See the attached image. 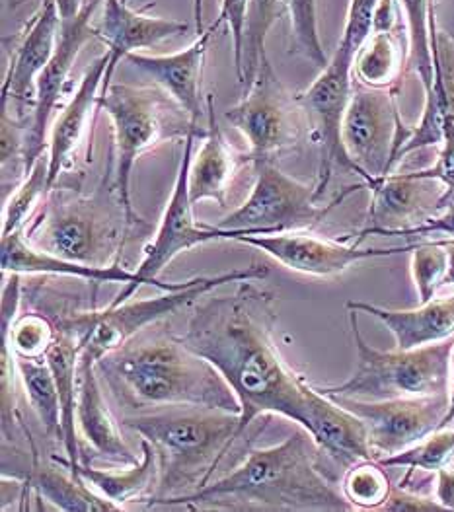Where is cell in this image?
Masks as SVG:
<instances>
[{"instance_id":"obj_37","label":"cell","mask_w":454,"mask_h":512,"mask_svg":"<svg viewBox=\"0 0 454 512\" xmlns=\"http://www.w3.org/2000/svg\"><path fill=\"white\" fill-rule=\"evenodd\" d=\"M414 174L425 180H437L443 183L447 189L443 197V205L451 201L454 193V125L449 117L445 119V139H443V145L439 147V156L435 164L425 170H417Z\"/></svg>"},{"instance_id":"obj_35","label":"cell","mask_w":454,"mask_h":512,"mask_svg":"<svg viewBox=\"0 0 454 512\" xmlns=\"http://www.w3.org/2000/svg\"><path fill=\"white\" fill-rule=\"evenodd\" d=\"M410 271L419 302H429L443 289L449 267V252L445 240H425L414 244L410 252Z\"/></svg>"},{"instance_id":"obj_26","label":"cell","mask_w":454,"mask_h":512,"mask_svg":"<svg viewBox=\"0 0 454 512\" xmlns=\"http://www.w3.org/2000/svg\"><path fill=\"white\" fill-rule=\"evenodd\" d=\"M22 489L36 491L39 499L51 503L53 509L59 511H121L119 505L94 491L82 477L75 476L65 464L57 460H53V464L41 462L36 444H32V464L28 466V472L22 474Z\"/></svg>"},{"instance_id":"obj_32","label":"cell","mask_w":454,"mask_h":512,"mask_svg":"<svg viewBox=\"0 0 454 512\" xmlns=\"http://www.w3.org/2000/svg\"><path fill=\"white\" fill-rule=\"evenodd\" d=\"M379 462L384 468H406V477L412 476L414 472L437 474L439 470L454 462L453 425L441 427L439 431L419 440L414 446L398 454L380 458Z\"/></svg>"},{"instance_id":"obj_28","label":"cell","mask_w":454,"mask_h":512,"mask_svg":"<svg viewBox=\"0 0 454 512\" xmlns=\"http://www.w3.org/2000/svg\"><path fill=\"white\" fill-rule=\"evenodd\" d=\"M16 370L22 382L26 402L36 413L45 437L53 444L63 446V423H61V400L57 382L49 363L43 359L16 357Z\"/></svg>"},{"instance_id":"obj_15","label":"cell","mask_w":454,"mask_h":512,"mask_svg":"<svg viewBox=\"0 0 454 512\" xmlns=\"http://www.w3.org/2000/svg\"><path fill=\"white\" fill-rule=\"evenodd\" d=\"M234 242L262 250L265 256L275 259L283 267L308 275L330 279L351 269L359 261L402 256L414 250V244L396 248H361V244H345L306 232H281V234H254L236 236Z\"/></svg>"},{"instance_id":"obj_23","label":"cell","mask_w":454,"mask_h":512,"mask_svg":"<svg viewBox=\"0 0 454 512\" xmlns=\"http://www.w3.org/2000/svg\"><path fill=\"white\" fill-rule=\"evenodd\" d=\"M246 164L254 162L250 160L248 152L238 154L230 148L215 117L213 96H207L205 143L191 158L190 195L193 205H199L201 201H215L227 209L230 191L234 189Z\"/></svg>"},{"instance_id":"obj_45","label":"cell","mask_w":454,"mask_h":512,"mask_svg":"<svg viewBox=\"0 0 454 512\" xmlns=\"http://www.w3.org/2000/svg\"><path fill=\"white\" fill-rule=\"evenodd\" d=\"M449 396H451V407H449V413H447V419H445V427H449V425L454 423V349L453 355H451V388H449Z\"/></svg>"},{"instance_id":"obj_42","label":"cell","mask_w":454,"mask_h":512,"mask_svg":"<svg viewBox=\"0 0 454 512\" xmlns=\"http://www.w3.org/2000/svg\"><path fill=\"white\" fill-rule=\"evenodd\" d=\"M61 18V26H69L78 20L84 0H53Z\"/></svg>"},{"instance_id":"obj_27","label":"cell","mask_w":454,"mask_h":512,"mask_svg":"<svg viewBox=\"0 0 454 512\" xmlns=\"http://www.w3.org/2000/svg\"><path fill=\"white\" fill-rule=\"evenodd\" d=\"M76 476L82 477L102 497L114 501L121 509L133 501H149L158 485V456L151 442L141 439V460L125 470H100L86 462Z\"/></svg>"},{"instance_id":"obj_25","label":"cell","mask_w":454,"mask_h":512,"mask_svg":"<svg viewBox=\"0 0 454 512\" xmlns=\"http://www.w3.org/2000/svg\"><path fill=\"white\" fill-rule=\"evenodd\" d=\"M2 275L18 273V275H61L82 279L94 285L102 283H119L121 287H129L135 283V271L125 269L121 263L110 267H92L63 257L53 256L47 252L36 250L24 236V230L2 236V252H0Z\"/></svg>"},{"instance_id":"obj_24","label":"cell","mask_w":454,"mask_h":512,"mask_svg":"<svg viewBox=\"0 0 454 512\" xmlns=\"http://www.w3.org/2000/svg\"><path fill=\"white\" fill-rule=\"evenodd\" d=\"M345 308L377 318L394 335L396 349H416L454 337V293L419 302L410 310H392L359 300H349Z\"/></svg>"},{"instance_id":"obj_6","label":"cell","mask_w":454,"mask_h":512,"mask_svg":"<svg viewBox=\"0 0 454 512\" xmlns=\"http://www.w3.org/2000/svg\"><path fill=\"white\" fill-rule=\"evenodd\" d=\"M98 111L112 119L114 176L112 191L121 203L129 230L145 224L131 201V174L135 162L168 139H186L190 117L158 86L110 84L98 96Z\"/></svg>"},{"instance_id":"obj_30","label":"cell","mask_w":454,"mask_h":512,"mask_svg":"<svg viewBox=\"0 0 454 512\" xmlns=\"http://www.w3.org/2000/svg\"><path fill=\"white\" fill-rule=\"evenodd\" d=\"M285 10H289V0H248L242 57L240 65L236 67L242 92L254 82L262 63L267 59L265 41L273 24L283 16Z\"/></svg>"},{"instance_id":"obj_7","label":"cell","mask_w":454,"mask_h":512,"mask_svg":"<svg viewBox=\"0 0 454 512\" xmlns=\"http://www.w3.org/2000/svg\"><path fill=\"white\" fill-rule=\"evenodd\" d=\"M349 312V326L357 351L353 374L336 386H316L328 398L380 402L449 394L454 337L416 349H375L359 330V312Z\"/></svg>"},{"instance_id":"obj_2","label":"cell","mask_w":454,"mask_h":512,"mask_svg":"<svg viewBox=\"0 0 454 512\" xmlns=\"http://www.w3.org/2000/svg\"><path fill=\"white\" fill-rule=\"evenodd\" d=\"M320 450L304 431L269 446L250 448L232 474L178 497L147 503V509L182 507L191 511H355L341 487L318 466Z\"/></svg>"},{"instance_id":"obj_21","label":"cell","mask_w":454,"mask_h":512,"mask_svg":"<svg viewBox=\"0 0 454 512\" xmlns=\"http://www.w3.org/2000/svg\"><path fill=\"white\" fill-rule=\"evenodd\" d=\"M215 28L209 26L195 37L190 47L172 55H143L131 53L129 61L135 69L147 74L152 82L162 88L190 117L191 125L199 127L201 121V78L205 67V55L215 36Z\"/></svg>"},{"instance_id":"obj_9","label":"cell","mask_w":454,"mask_h":512,"mask_svg":"<svg viewBox=\"0 0 454 512\" xmlns=\"http://www.w3.org/2000/svg\"><path fill=\"white\" fill-rule=\"evenodd\" d=\"M267 275L269 269L265 265L252 263L248 267L232 269L221 275L195 277L190 287L164 293L158 298L135 302L127 300L119 306H106L104 310H76L71 314L53 318V322L59 330L67 331L75 337L80 351H88L100 359L104 353L121 347L139 331L166 320L182 308H188L215 289L227 283L262 281Z\"/></svg>"},{"instance_id":"obj_19","label":"cell","mask_w":454,"mask_h":512,"mask_svg":"<svg viewBox=\"0 0 454 512\" xmlns=\"http://www.w3.org/2000/svg\"><path fill=\"white\" fill-rule=\"evenodd\" d=\"M96 361V355L80 351L76 378L78 435L96 456L117 466H135L141 458H137V454H133L129 444L123 440L117 419L106 402L102 388L104 382L98 374Z\"/></svg>"},{"instance_id":"obj_12","label":"cell","mask_w":454,"mask_h":512,"mask_svg":"<svg viewBox=\"0 0 454 512\" xmlns=\"http://www.w3.org/2000/svg\"><path fill=\"white\" fill-rule=\"evenodd\" d=\"M228 123L248 143L252 162L273 160L297 150L308 131L299 96H293L273 71L269 57L254 82L242 92V100L225 113Z\"/></svg>"},{"instance_id":"obj_11","label":"cell","mask_w":454,"mask_h":512,"mask_svg":"<svg viewBox=\"0 0 454 512\" xmlns=\"http://www.w3.org/2000/svg\"><path fill=\"white\" fill-rule=\"evenodd\" d=\"M207 129L191 127L190 133L184 139V152L180 160V168L176 174V182L172 195L166 203L164 215L158 224V230L154 234V240L145 248V256L135 269V283L129 287H123L119 294L108 306H119L127 302L133 294L137 293L143 285H152L162 293L180 291L190 287L195 277L182 283H170L162 281L160 273L174 261V257L182 252H188L195 246L207 244V242H219L227 240V232L217 226H199L193 217V201L190 195V166L193 158L195 139L199 135H205Z\"/></svg>"},{"instance_id":"obj_41","label":"cell","mask_w":454,"mask_h":512,"mask_svg":"<svg viewBox=\"0 0 454 512\" xmlns=\"http://www.w3.org/2000/svg\"><path fill=\"white\" fill-rule=\"evenodd\" d=\"M435 499L445 511H454V462L435 474Z\"/></svg>"},{"instance_id":"obj_29","label":"cell","mask_w":454,"mask_h":512,"mask_svg":"<svg viewBox=\"0 0 454 512\" xmlns=\"http://www.w3.org/2000/svg\"><path fill=\"white\" fill-rule=\"evenodd\" d=\"M404 51L394 32H373L357 53L353 74L359 84L396 90L404 71Z\"/></svg>"},{"instance_id":"obj_31","label":"cell","mask_w":454,"mask_h":512,"mask_svg":"<svg viewBox=\"0 0 454 512\" xmlns=\"http://www.w3.org/2000/svg\"><path fill=\"white\" fill-rule=\"evenodd\" d=\"M408 24V67L421 78L425 92L435 82V55H433V8L431 0H400Z\"/></svg>"},{"instance_id":"obj_20","label":"cell","mask_w":454,"mask_h":512,"mask_svg":"<svg viewBox=\"0 0 454 512\" xmlns=\"http://www.w3.org/2000/svg\"><path fill=\"white\" fill-rule=\"evenodd\" d=\"M108 67H110V53L106 51L90 63V67L80 78V84L75 94L71 96L69 104L59 113V117L55 119L49 131L47 160H49L51 189H55L65 170L71 168L78 150L90 133L94 111H98V96L102 92L100 88L104 86Z\"/></svg>"},{"instance_id":"obj_36","label":"cell","mask_w":454,"mask_h":512,"mask_svg":"<svg viewBox=\"0 0 454 512\" xmlns=\"http://www.w3.org/2000/svg\"><path fill=\"white\" fill-rule=\"evenodd\" d=\"M291 30L297 51L318 69H324L328 57L324 53L318 32V10L316 0H289Z\"/></svg>"},{"instance_id":"obj_43","label":"cell","mask_w":454,"mask_h":512,"mask_svg":"<svg viewBox=\"0 0 454 512\" xmlns=\"http://www.w3.org/2000/svg\"><path fill=\"white\" fill-rule=\"evenodd\" d=\"M447 242V252H449V267H447V275L443 281V289L454 287V240H445Z\"/></svg>"},{"instance_id":"obj_16","label":"cell","mask_w":454,"mask_h":512,"mask_svg":"<svg viewBox=\"0 0 454 512\" xmlns=\"http://www.w3.org/2000/svg\"><path fill=\"white\" fill-rule=\"evenodd\" d=\"M371 205L367 226L357 234L355 244L369 236H392L433 217L443 207L445 185L419 178L414 172L388 174L371 183Z\"/></svg>"},{"instance_id":"obj_1","label":"cell","mask_w":454,"mask_h":512,"mask_svg":"<svg viewBox=\"0 0 454 512\" xmlns=\"http://www.w3.org/2000/svg\"><path fill=\"white\" fill-rule=\"evenodd\" d=\"M236 283L232 294L197 300L180 339L215 366L240 402L238 437L260 415H281L304 427L316 386L283 359L275 341V294Z\"/></svg>"},{"instance_id":"obj_33","label":"cell","mask_w":454,"mask_h":512,"mask_svg":"<svg viewBox=\"0 0 454 512\" xmlns=\"http://www.w3.org/2000/svg\"><path fill=\"white\" fill-rule=\"evenodd\" d=\"M49 191H51L49 160H47V154H43L30 170V174L16 189H12V195L4 199L2 236L24 230L28 226V220L32 219L36 207L39 203H43Z\"/></svg>"},{"instance_id":"obj_39","label":"cell","mask_w":454,"mask_h":512,"mask_svg":"<svg viewBox=\"0 0 454 512\" xmlns=\"http://www.w3.org/2000/svg\"><path fill=\"white\" fill-rule=\"evenodd\" d=\"M382 512H437L445 511L435 497H423L402 485L392 487L388 499L382 503Z\"/></svg>"},{"instance_id":"obj_10","label":"cell","mask_w":454,"mask_h":512,"mask_svg":"<svg viewBox=\"0 0 454 512\" xmlns=\"http://www.w3.org/2000/svg\"><path fill=\"white\" fill-rule=\"evenodd\" d=\"M367 189V183H355L332 203L320 205L314 183H303L285 174L273 160L254 162V185L248 199L230 211L215 226L227 232V240L254 234L306 232L345 201L351 193Z\"/></svg>"},{"instance_id":"obj_13","label":"cell","mask_w":454,"mask_h":512,"mask_svg":"<svg viewBox=\"0 0 454 512\" xmlns=\"http://www.w3.org/2000/svg\"><path fill=\"white\" fill-rule=\"evenodd\" d=\"M410 131L412 127L402 123L396 106V90L353 84L341 121V145L367 187L394 172L396 152Z\"/></svg>"},{"instance_id":"obj_22","label":"cell","mask_w":454,"mask_h":512,"mask_svg":"<svg viewBox=\"0 0 454 512\" xmlns=\"http://www.w3.org/2000/svg\"><path fill=\"white\" fill-rule=\"evenodd\" d=\"M188 30V22L135 12L127 6L125 0H104L102 22L96 28V34L104 39L108 47L110 67L104 78L102 90L112 84L117 65L123 59H127V55L139 53V49L158 45L168 37L182 36Z\"/></svg>"},{"instance_id":"obj_14","label":"cell","mask_w":454,"mask_h":512,"mask_svg":"<svg viewBox=\"0 0 454 512\" xmlns=\"http://www.w3.org/2000/svg\"><path fill=\"white\" fill-rule=\"evenodd\" d=\"M332 400L363 421L375 460L398 454L445 427V419L451 407L449 394L394 398L380 402L353 398Z\"/></svg>"},{"instance_id":"obj_18","label":"cell","mask_w":454,"mask_h":512,"mask_svg":"<svg viewBox=\"0 0 454 512\" xmlns=\"http://www.w3.org/2000/svg\"><path fill=\"white\" fill-rule=\"evenodd\" d=\"M61 34V18L53 0H45L28 34L18 45L8 71L2 80L0 100L2 110L8 111L14 119L28 123L24 111H34L38 78L49 65ZM32 115V113H30Z\"/></svg>"},{"instance_id":"obj_17","label":"cell","mask_w":454,"mask_h":512,"mask_svg":"<svg viewBox=\"0 0 454 512\" xmlns=\"http://www.w3.org/2000/svg\"><path fill=\"white\" fill-rule=\"evenodd\" d=\"M98 10V4L84 6L78 20L61 26L59 41L55 47V53L49 61V65L43 69V73L38 78V94H36V106L26 123V176L34 168V164L45 154L47 148V133H49V123L53 117V111L57 108L65 86L67 78L71 74V69L75 65L76 57L84 43H88L92 37H98L96 28L90 26V18Z\"/></svg>"},{"instance_id":"obj_44","label":"cell","mask_w":454,"mask_h":512,"mask_svg":"<svg viewBox=\"0 0 454 512\" xmlns=\"http://www.w3.org/2000/svg\"><path fill=\"white\" fill-rule=\"evenodd\" d=\"M193 20H195V32L197 36L205 32L203 28V0H193Z\"/></svg>"},{"instance_id":"obj_4","label":"cell","mask_w":454,"mask_h":512,"mask_svg":"<svg viewBox=\"0 0 454 512\" xmlns=\"http://www.w3.org/2000/svg\"><path fill=\"white\" fill-rule=\"evenodd\" d=\"M121 423L149 440L158 456V485L147 503L205 487L240 439V413L201 405H170L123 415Z\"/></svg>"},{"instance_id":"obj_34","label":"cell","mask_w":454,"mask_h":512,"mask_svg":"<svg viewBox=\"0 0 454 512\" xmlns=\"http://www.w3.org/2000/svg\"><path fill=\"white\" fill-rule=\"evenodd\" d=\"M341 491L355 511H379L392 483L379 460H361L343 472Z\"/></svg>"},{"instance_id":"obj_38","label":"cell","mask_w":454,"mask_h":512,"mask_svg":"<svg viewBox=\"0 0 454 512\" xmlns=\"http://www.w3.org/2000/svg\"><path fill=\"white\" fill-rule=\"evenodd\" d=\"M219 2H221V12H219V18L211 26L215 30H219L221 26H227L230 37H232L234 67H238L240 65V57H242L248 0H219Z\"/></svg>"},{"instance_id":"obj_46","label":"cell","mask_w":454,"mask_h":512,"mask_svg":"<svg viewBox=\"0 0 454 512\" xmlns=\"http://www.w3.org/2000/svg\"><path fill=\"white\" fill-rule=\"evenodd\" d=\"M88 4H98V6H100V4H104V0H84L82 8H84V6H88Z\"/></svg>"},{"instance_id":"obj_8","label":"cell","mask_w":454,"mask_h":512,"mask_svg":"<svg viewBox=\"0 0 454 512\" xmlns=\"http://www.w3.org/2000/svg\"><path fill=\"white\" fill-rule=\"evenodd\" d=\"M38 219L24 228L26 240L41 252L92 267L121 263L129 224L119 203L96 197L49 195Z\"/></svg>"},{"instance_id":"obj_40","label":"cell","mask_w":454,"mask_h":512,"mask_svg":"<svg viewBox=\"0 0 454 512\" xmlns=\"http://www.w3.org/2000/svg\"><path fill=\"white\" fill-rule=\"evenodd\" d=\"M431 234H445L454 240V201L451 199L449 203H445L439 213H435L433 217L423 220L421 224H416L412 228L400 230L392 236H402V238H417V236H431Z\"/></svg>"},{"instance_id":"obj_3","label":"cell","mask_w":454,"mask_h":512,"mask_svg":"<svg viewBox=\"0 0 454 512\" xmlns=\"http://www.w3.org/2000/svg\"><path fill=\"white\" fill-rule=\"evenodd\" d=\"M123 415L170 405H201L240 413L225 376L162 322L139 331L96 361Z\"/></svg>"},{"instance_id":"obj_5","label":"cell","mask_w":454,"mask_h":512,"mask_svg":"<svg viewBox=\"0 0 454 512\" xmlns=\"http://www.w3.org/2000/svg\"><path fill=\"white\" fill-rule=\"evenodd\" d=\"M379 0H351L340 43L320 69L318 78L299 94L306 113L308 135L320 148V168L316 176V195L322 201L324 191L332 182L334 170L355 172L341 145V121L353 94V65L357 53L373 34V20ZM357 174V172H355Z\"/></svg>"},{"instance_id":"obj_47","label":"cell","mask_w":454,"mask_h":512,"mask_svg":"<svg viewBox=\"0 0 454 512\" xmlns=\"http://www.w3.org/2000/svg\"><path fill=\"white\" fill-rule=\"evenodd\" d=\"M449 36L453 37V41H454V36H453V34H449Z\"/></svg>"}]
</instances>
